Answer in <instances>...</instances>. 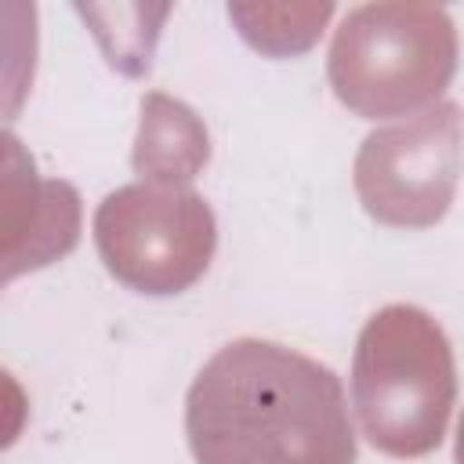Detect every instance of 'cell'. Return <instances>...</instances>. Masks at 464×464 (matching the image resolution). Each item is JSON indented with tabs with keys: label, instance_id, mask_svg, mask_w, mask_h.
I'll return each instance as SVG.
<instances>
[{
	"label": "cell",
	"instance_id": "obj_5",
	"mask_svg": "<svg viewBox=\"0 0 464 464\" xmlns=\"http://www.w3.org/2000/svg\"><path fill=\"white\" fill-rule=\"evenodd\" d=\"M460 178V109L442 102L373 130L355 156V192L370 218L399 228L435 225Z\"/></svg>",
	"mask_w": 464,
	"mask_h": 464
},
{
	"label": "cell",
	"instance_id": "obj_1",
	"mask_svg": "<svg viewBox=\"0 0 464 464\" xmlns=\"http://www.w3.org/2000/svg\"><path fill=\"white\" fill-rule=\"evenodd\" d=\"M185 435L196 464H355L337 373L265 337H236L203 362Z\"/></svg>",
	"mask_w": 464,
	"mask_h": 464
},
{
	"label": "cell",
	"instance_id": "obj_6",
	"mask_svg": "<svg viewBox=\"0 0 464 464\" xmlns=\"http://www.w3.org/2000/svg\"><path fill=\"white\" fill-rule=\"evenodd\" d=\"M141 134L134 149V170L141 181L152 185H185L196 178V170L207 163V130L196 123V116L163 98L149 94L141 105Z\"/></svg>",
	"mask_w": 464,
	"mask_h": 464
},
{
	"label": "cell",
	"instance_id": "obj_4",
	"mask_svg": "<svg viewBox=\"0 0 464 464\" xmlns=\"http://www.w3.org/2000/svg\"><path fill=\"white\" fill-rule=\"evenodd\" d=\"M105 268L141 294H178L196 283L214 254V214L185 185H127L94 214Z\"/></svg>",
	"mask_w": 464,
	"mask_h": 464
},
{
	"label": "cell",
	"instance_id": "obj_2",
	"mask_svg": "<svg viewBox=\"0 0 464 464\" xmlns=\"http://www.w3.org/2000/svg\"><path fill=\"white\" fill-rule=\"evenodd\" d=\"M453 399V348L428 312L388 304L366 319L352 359V406L370 446L388 457L431 453Z\"/></svg>",
	"mask_w": 464,
	"mask_h": 464
},
{
	"label": "cell",
	"instance_id": "obj_7",
	"mask_svg": "<svg viewBox=\"0 0 464 464\" xmlns=\"http://www.w3.org/2000/svg\"><path fill=\"white\" fill-rule=\"evenodd\" d=\"M457 464H464V413H460V424H457Z\"/></svg>",
	"mask_w": 464,
	"mask_h": 464
},
{
	"label": "cell",
	"instance_id": "obj_3",
	"mask_svg": "<svg viewBox=\"0 0 464 464\" xmlns=\"http://www.w3.org/2000/svg\"><path fill=\"white\" fill-rule=\"evenodd\" d=\"M457 36L439 7L370 4L352 11L330 47L334 94L359 116H402L442 94Z\"/></svg>",
	"mask_w": 464,
	"mask_h": 464
}]
</instances>
